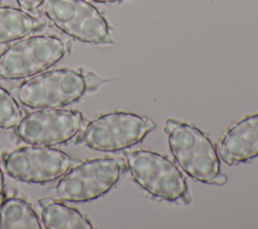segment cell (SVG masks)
<instances>
[{
	"mask_svg": "<svg viewBox=\"0 0 258 229\" xmlns=\"http://www.w3.org/2000/svg\"><path fill=\"white\" fill-rule=\"evenodd\" d=\"M219 153L228 165L258 157V113L246 116L228 130L220 142Z\"/></svg>",
	"mask_w": 258,
	"mask_h": 229,
	"instance_id": "30bf717a",
	"label": "cell"
},
{
	"mask_svg": "<svg viewBox=\"0 0 258 229\" xmlns=\"http://www.w3.org/2000/svg\"><path fill=\"white\" fill-rule=\"evenodd\" d=\"M102 83L91 72L57 69L23 82L15 90V95L21 104L31 109H59L78 102Z\"/></svg>",
	"mask_w": 258,
	"mask_h": 229,
	"instance_id": "6da1fadb",
	"label": "cell"
},
{
	"mask_svg": "<svg viewBox=\"0 0 258 229\" xmlns=\"http://www.w3.org/2000/svg\"><path fill=\"white\" fill-rule=\"evenodd\" d=\"M126 171L120 158L100 157L71 168L59 180L56 192L68 202H90L111 191Z\"/></svg>",
	"mask_w": 258,
	"mask_h": 229,
	"instance_id": "8992f818",
	"label": "cell"
},
{
	"mask_svg": "<svg viewBox=\"0 0 258 229\" xmlns=\"http://www.w3.org/2000/svg\"><path fill=\"white\" fill-rule=\"evenodd\" d=\"M5 199V193H4V178H3V173L0 167V206Z\"/></svg>",
	"mask_w": 258,
	"mask_h": 229,
	"instance_id": "2e32d148",
	"label": "cell"
},
{
	"mask_svg": "<svg viewBox=\"0 0 258 229\" xmlns=\"http://www.w3.org/2000/svg\"><path fill=\"white\" fill-rule=\"evenodd\" d=\"M21 119L22 112L16 100L0 85V128H14Z\"/></svg>",
	"mask_w": 258,
	"mask_h": 229,
	"instance_id": "5bb4252c",
	"label": "cell"
},
{
	"mask_svg": "<svg viewBox=\"0 0 258 229\" xmlns=\"http://www.w3.org/2000/svg\"><path fill=\"white\" fill-rule=\"evenodd\" d=\"M45 14L58 29L80 41L94 44L114 42L107 20L86 0H48Z\"/></svg>",
	"mask_w": 258,
	"mask_h": 229,
	"instance_id": "ba28073f",
	"label": "cell"
},
{
	"mask_svg": "<svg viewBox=\"0 0 258 229\" xmlns=\"http://www.w3.org/2000/svg\"><path fill=\"white\" fill-rule=\"evenodd\" d=\"M45 21L11 6H0V43H7L41 30Z\"/></svg>",
	"mask_w": 258,
	"mask_h": 229,
	"instance_id": "8fae6325",
	"label": "cell"
},
{
	"mask_svg": "<svg viewBox=\"0 0 258 229\" xmlns=\"http://www.w3.org/2000/svg\"><path fill=\"white\" fill-rule=\"evenodd\" d=\"M155 126V122L146 116L122 111L111 112L92 120L75 143L98 151L116 152L141 142Z\"/></svg>",
	"mask_w": 258,
	"mask_h": 229,
	"instance_id": "277c9868",
	"label": "cell"
},
{
	"mask_svg": "<svg viewBox=\"0 0 258 229\" xmlns=\"http://www.w3.org/2000/svg\"><path fill=\"white\" fill-rule=\"evenodd\" d=\"M83 125L84 117L78 110L38 109L22 117L15 133L28 144L53 146L71 140Z\"/></svg>",
	"mask_w": 258,
	"mask_h": 229,
	"instance_id": "9c48e42d",
	"label": "cell"
},
{
	"mask_svg": "<svg viewBox=\"0 0 258 229\" xmlns=\"http://www.w3.org/2000/svg\"><path fill=\"white\" fill-rule=\"evenodd\" d=\"M42 208V221L46 229H92L91 222L78 210L53 198L38 200Z\"/></svg>",
	"mask_w": 258,
	"mask_h": 229,
	"instance_id": "7c38bea8",
	"label": "cell"
},
{
	"mask_svg": "<svg viewBox=\"0 0 258 229\" xmlns=\"http://www.w3.org/2000/svg\"><path fill=\"white\" fill-rule=\"evenodd\" d=\"M163 130L172 155L187 176L208 185L226 184L227 177L221 170L218 152L204 132L172 118L166 119Z\"/></svg>",
	"mask_w": 258,
	"mask_h": 229,
	"instance_id": "7a4b0ae2",
	"label": "cell"
},
{
	"mask_svg": "<svg viewBox=\"0 0 258 229\" xmlns=\"http://www.w3.org/2000/svg\"><path fill=\"white\" fill-rule=\"evenodd\" d=\"M0 228L2 229H40L35 212L24 200L10 197L0 206Z\"/></svg>",
	"mask_w": 258,
	"mask_h": 229,
	"instance_id": "4fadbf2b",
	"label": "cell"
},
{
	"mask_svg": "<svg viewBox=\"0 0 258 229\" xmlns=\"http://www.w3.org/2000/svg\"><path fill=\"white\" fill-rule=\"evenodd\" d=\"M44 0H17L18 6L20 9L24 10L27 13L33 14L41 6Z\"/></svg>",
	"mask_w": 258,
	"mask_h": 229,
	"instance_id": "9a60e30c",
	"label": "cell"
},
{
	"mask_svg": "<svg viewBox=\"0 0 258 229\" xmlns=\"http://www.w3.org/2000/svg\"><path fill=\"white\" fill-rule=\"evenodd\" d=\"M95 2H99V3H111V2H120L123 0H92Z\"/></svg>",
	"mask_w": 258,
	"mask_h": 229,
	"instance_id": "e0dca14e",
	"label": "cell"
},
{
	"mask_svg": "<svg viewBox=\"0 0 258 229\" xmlns=\"http://www.w3.org/2000/svg\"><path fill=\"white\" fill-rule=\"evenodd\" d=\"M134 182L156 199L188 205L191 202L185 178L164 155L146 149L124 151Z\"/></svg>",
	"mask_w": 258,
	"mask_h": 229,
	"instance_id": "3957f363",
	"label": "cell"
},
{
	"mask_svg": "<svg viewBox=\"0 0 258 229\" xmlns=\"http://www.w3.org/2000/svg\"><path fill=\"white\" fill-rule=\"evenodd\" d=\"M0 1H1V0H0Z\"/></svg>",
	"mask_w": 258,
	"mask_h": 229,
	"instance_id": "ac0fdd59",
	"label": "cell"
},
{
	"mask_svg": "<svg viewBox=\"0 0 258 229\" xmlns=\"http://www.w3.org/2000/svg\"><path fill=\"white\" fill-rule=\"evenodd\" d=\"M3 162L11 178L43 185L64 176L79 161L50 146L30 145L5 153Z\"/></svg>",
	"mask_w": 258,
	"mask_h": 229,
	"instance_id": "52a82bcc",
	"label": "cell"
},
{
	"mask_svg": "<svg viewBox=\"0 0 258 229\" xmlns=\"http://www.w3.org/2000/svg\"><path fill=\"white\" fill-rule=\"evenodd\" d=\"M70 52V44L55 35H34L21 39L0 54V79L33 77L59 62Z\"/></svg>",
	"mask_w": 258,
	"mask_h": 229,
	"instance_id": "5b68a950",
	"label": "cell"
}]
</instances>
